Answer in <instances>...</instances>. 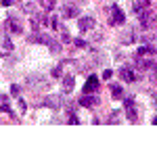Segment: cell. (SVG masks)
<instances>
[{
  "mask_svg": "<svg viewBox=\"0 0 157 142\" xmlns=\"http://www.w3.org/2000/svg\"><path fill=\"white\" fill-rule=\"evenodd\" d=\"M97 88H98V77H97V75H90V77L86 80V84H84V94H92V92H97Z\"/></svg>",
  "mask_w": 157,
  "mask_h": 142,
  "instance_id": "obj_5",
  "label": "cell"
},
{
  "mask_svg": "<svg viewBox=\"0 0 157 142\" xmlns=\"http://www.w3.org/2000/svg\"><path fill=\"white\" fill-rule=\"evenodd\" d=\"M40 4L46 9V11H50V9H55V4H57V0H40Z\"/></svg>",
  "mask_w": 157,
  "mask_h": 142,
  "instance_id": "obj_17",
  "label": "cell"
},
{
  "mask_svg": "<svg viewBox=\"0 0 157 142\" xmlns=\"http://www.w3.org/2000/svg\"><path fill=\"white\" fill-rule=\"evenodd\" d=\"M109 77H111V71H103V80H109Z\"/></svg>",
  "mask_w": 157,
  "mask_h": 142,
  "instance_id": "obj_29",
  "label": "cell"
},
{
  "mask_svg": "<svg viewBox=\"0 0 157 142\" xmlns=\"http://www.w3.org/2000/svg\"><path fill=\"white\" fill-rule=\"evenodd\" d=\"M78 27H80L82 32H90V29L94 27V19H92V17H80Z\"/></svg>",
  "mask_w": 157,
  "mask_h": 142,
  "instance_id": "obj_7",
  "label": "cell"
},
{
  "mask_svg": "<svg viewBox=\"0 0 157 142\" xmlns=\"http://www.w3.org/2000/svg\"><path fill=\"white\" fill-rule=\"evenodd\" d=\"M121 42H124V44H130V42H134V32H132V29H128L126 34L121 36Z\"/></svg>",
  "mask_w": 157,
  "mask_h": 142,
  "instance_id": "obj_15",
  "label": "cell"
},
{
  "mask_svg": "<svg viewBox=\"0 0 157 142\" xmlns=\"http://www.w3.org/2000/svg\"><path fill=\"white\" fill-rule=\"evenodd\" d=\"M13 4V0H2V6H11Z\"/></svg>",
  "mask_w": 157,
  "mask_h": 142,
  "instance_id": "obj_30",
  "label": "cell"
},
{
  "mask_svg": "<svg viewBox=\"0 0 157 142\" xmlns=\"http://www.w3.org/2000/svg\"><path fill=\"white\" fill-rule=\"evenodd\" d=\"M78 2H84V0H78Z\"/></svg>",
  "mask_w": 157,
  "mask_h": 142,
  "instance_id": "obj_33",
  "label": "cell"
},
{
  "mask_svg": "<svg viewBox=\"0 0 157 142\" xmlns=\"http://www.w3.org/2000/svg\"><path fill=\"white\" fill-rule=\"evenodd\" d=\"M29 42H38V44H48V42H50V36H46V34H38L36 29H34V34L29 36Z\"/></svg>",
  "mask_w": 157,
  "mask_h": 142,
  "instance_id": "obj_8",
  "label": "cell"
},
{
  "mask_svg": "<svg viewBox=\"0 0 157 142\" xmlns=\"http://www.w3.org/2000/svg\"><path fill=\"white\" fill-rule=\"evenodd\" d=\"M75 46H78V48H86L88 44H86L84 40H75Z\"/></svg>",
  "mask_w": 157,
  "mask_h": 142,
  "instance_id": "obj_27",
  "label": "cell"
},
{
  "mask_svg": "<svg viewBox=\"0 0 157 142\" xmlns=\"http://www.w3.org/2000/svg\"><path fill=\"white\" fill-rule=\"evenodd\" d=\"M61 40H63V42H71V36L67 34L65 27H61Z\"/></svg>",
  "mask_w": 157,
  "mask_h": 142,
  "instance_id": "obj_20",
  "label": "cell"
},
{
  "mask_svg": "<svg viewBox=\"0 0 157 142\" xmlns=\"http://www.w3.org/2000/svg\"><path fill=\"white\" fill-rule=\"evenodd\" d=\"M63 15H65L67 19H69V17H78V15H80V9H78L75 4H67V6L63 9Z\"/></svg>",
  "mask_w": 157,
  "mask_h": 142,
  "instance_id": "obj_12",
  "label": "cell"
},
{
  "mask_svg": "<svg viewBox=\"0 0 157 142\" xmlns=\"http://www.w3.org/2000/svg\"><path fill=\"white\" fill-rule=\"evenodd\" d=\"M151 69H153V71H151V77H153V82L157 84V65H153Z\"/></svg>",
  "mask_w": 157,
  "mask_h": 142,
  "instance_id": "obj_24",
  "label": "cell"
},
{
  "mask_svg": "<svg viewBox=\"0 0 157 142\" xmlns=\"http://www.w3.org/2000/svg\"><path fill=\"white\" fill-rule=\"evenodd\" d=\"M153 123H155V125H157V115H155V117H153Z\"/></svg>",
  "mask_w": 157,
  "mask_h": 142,
  "instance_id": "obj_32",
  "label": "cell"
},
{
  "mask_svg": "<svg viewBox=\"0 0 157 142\" xmlns=\"http://www.w3.org/2000/svg\"><path fill=\"white\" fill-rule=\"evenodd\" d=\"M126 21V15L120 6H111V17H109V23L111 25H124Z\"/></svg>",
  "mask_w": 157,
  "mask_h": 142,
  "instance_id": "obj_1",
  "label": "cell"
},
{
  "mask_svg": "<svg viewBox=\"0 0 157 142\" xmlns=\"http://www.w3.org/2000/svg\"><path fill=\"white\" fill-rule=\"evenodd\" d=\"M151 98H153V103H155V106H157V92H151Z\"/></svg>",
  "mask_w": 157,
  "mask_h": 142,
  "instance_id": "obj_31",
  "label": "cell"
},
{
  "mask_svg": "<svg viewBox=\"0 0 157 142\" xmlns=\"http://www.w3.org/2000/svg\"><path fill=\"white\" fill-rule=\"evenodd\" d=\"M63 65H65V63H61L59 67H55V69H52V77H61V69H63Z\"/></svg>",
  "mask_w": 157,
  "mask_h": 142,
  "instance_id": "obj_22",
  "label": "cell"
},
{
  "mask_svg": "<svg viewBox=\"0 0 157 142\" xmlns=\"http://www.w3.org/2000/svg\"><path fill=\"white\" fill-rule=\"evenodd\" d=\"M63 105H65V96L52 94V96H46L44 98V106H48V109H61Z\"/></svg>",
  "mask_w": 157,
  "mask_h": 142,
  "instance_id": "obj_2",
  "label": "cell"
},
{
  "mask_svg": "<svg viewBox=\"0 0 157 142\" xmlns=\"http://www.w3.org/2000/svg\"><path fill=\"white\" fill-rule=\"evenodd\" d=\"M132 9H134V13L138 15V13H143V4H138V2H136V4H134Z\"/></svg>",
  "mask_w": 157,
  "mask_h": 142,
  "instance_id": "obj_26",
  "label": "cell"
},
{
  "mask_svg": "<svg viewBox=\"0 0 157 142\" xmlns=\"http://www.w3.org/2000/svg\"><path fill=\"white\" fill-rule=\"evenodd\" d=\"M117 117H120L117 113H111V117H109V121H107V123H117Z\"/></svg>",
  "mask_w": 157,
  "mask_h": 142,
  "instance_id": "obj_25",
  "label": "cell"
},
{
  "mask_svg": "<svg viewBox=\"0 0 157 142\" xmlns=\"http://www.w3.org/2000/svg\"><path fill=\"white\" fill-rule=\"evenodd\" d=\"M19 92H21V88H19L17 84H13L11 86V96H19Z\"/></svg>",
  "mask_w": 157,
  "mask_h": 142,
  "instance_id": "obj_21",
  "label": "cell"
},
{
  "mask_svg": "<svg viewBox=\"0 0 157 142\" xmlns=\"http://www.w3.org/2000/svg\"><path fill=\"white\" fill-rule=\"evenodd\" d=\"M120 75H121V80H124V82H134V80L138 77L136 73H132V69H130V67H121V69H120Z\"/></svg>",
  "mask_w": 157,
  "mask_h": 142,
  "instance_id": "obj_10",
  "label": "cell"
},
{
  "mask_svg": "<svg viewBox=\"0 0 157 142\" xmlns=\"http://www.w3.org/2000/svg\"><path fill=\"white\" fill-rule=\"evenodd\" d=\"M149 54H155V48H153V46H143V48H138V54H136V57H149Z\"/></svg>",
  "mask_w": 157,
  "mask_h": 142,
  "instance_id": "obj_14",
  "label": "cell"
},
{
  "mask_svg": "<svg viewBox=\"0 0 157 142\" xmlns=\"http://www.w3.org/2000/svg\"><path fill=\"white\" fill-rule=\"evenodd\" d=\"M69 123H71V125H78V123H80V119H78V115H75V113H71V115H69Z\"/></svg>",
  "mask_w": 157,
  "mask_h": 142,
  "instance_id": "obj_23",
  "label": "cell"
},
{
  "mask_svg": "<svg viewBox=\"0 0 157 142\" xmlns=\"http://www.w3.org/2000/svg\"><path fill=\"white\" fill-rule=\"evenodd\" d=\"M19 113H25V103L23 100H19Z\"/></svg>",
  "mask_w": 157,
  "mask_h": 142,
  "instance_id": "obj_28",
  "label": "cell"
},
{
  "mask_svg": "<svg viewBox=\"0 0 157 142\" xmlns=\"http://www.w3.org/2000/svg\"><path fill=\"white\" fill-rule=\"evenodd\" d=\"M138 17H140V25H143V27H151V23H153V21H155V13L153 11H149V9H143V13H138Z\"/></svg>",
  "mask_w": 157,
  "mask_h": 142,
  "instance_id": "obj_4",
  "label": "cell"
},
{
  "mask_svg": "<svg viewBox=\"0 0 157 142\" xmlns=\"http://www.w3.org/2000/svg\"><path fill=\"white\" fill-rule=\"evenodd\" d=\"M48 48L52 50V52H57V54L61 52V44L57 42V40H52V38H50V42H48Z\"/></svg>",
  "mask_w": 157,
  "mask_h": 142,
  "instance_id": "obj_16",
  "label": "cell"
},
{
  "mask_svg": "<svg viewBox=\"0 0 157 142\" xmlns=\"http://www.w3.org/2000/svg\"><path fill=\"white\" fill-rule=\"evenodd\" d=\"M126 115H128V119H130L132 123H136V117H138V115H136V109H134V103L130 100V98L126 100Z\"/></svg>",
  "mask_w": 157,
  "mask_h": 142,
  "instance_id": "obj_9",
  "label": "cell"
},
{
  "mask_svg": "<svg viewBox=\"0 0 157 142\" xmlns=\"http://www.w3.org/2000/svg\"><path fill=\"white\" fill-rule=\"evenodd\" d=\"M27 84L34 86V90H44V88H48V80H44L42 75H29V77H27Z\"/></svg>",
  "mask_w": 157,
  "mask_h": 142,
  "instance_id": "obj_3",
  "label": "cell"
},
{
  "mask_svg": "<svg viewBox=\"0 0 157 142\" xmlns=\"http://www.w3.org/2000/svg\"><path fill=\"white\" fill-rule=\"evenodd\" d=\"M2 46H4V50H6V52H11V50H13V42H11V38H2Z\"/></svg>",
  "mask_w": 157,
  "mask_h": 142,
  "instance_id": "obj_18",
  "label": "cell"
},
{
  "mask_svg": "<svg viewBox=\"0 0 157 142\" xmlns=\"http://www.w3.org/2000/svg\"><path fill=\"white\" fill-rule=\"evenodd\" d=\"M73 86H75V77H73V75H65V77H63V90H65V94L71 92Z\"/></svg>",
  "mask_w": 157,
  "mask_h": 142,
  "instance_id": "obj_11",
  "label": "cell"
},
{
  "mask_svg": "<svg viewBox=\"0 0 157 142\" xmlns=\"http://www.w3.org/2000/svg\"><path fill=\"white\" fill-rule=\"evenodd\" d=\"M124 94V90H121L120 86H111V96H113V98H117V96H121Z\"/></svg>",
  "mask_w": 157,
  "mask_h": 142,
  "instance_id": "obj_19",
  "label": "cell"
},
{
  "mask_svg": "<svg viewBox=\"0 0 157 142\" xmlns=\"http://www.w3.org/2000/svg\"><path fill=\"white\" fill-rule=\"evenodd\" d=\"M6 27L11 29L13 34H21V23H17V21H15V17H9V21H6Z\"/></svg>",
  "mask_w": 157,
  "mask_h": 142,
  "instance_id": "obj_13",
  "label": "cell"
},
{
  "mask_svg": "<svg viewBox=\"0 0 157 142\" xmlns=\"http://www.w3.org/2000/svg\"><path fill=\"white\" fill-rule=\"evenodd\" d=\"M80 105L86 106V109H92V106L98 105V96H94V94H84L82 98H80Z\"/></svg>",
  "mask_w": 157,
  "mask_h": 142,
  "instance_id": "obj_6",
  "label": "cell"
}]
</instances>
